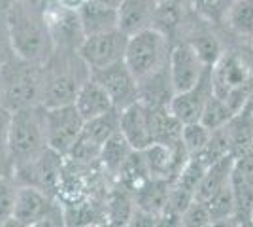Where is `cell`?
Here are the masks:
<instances>
[{"instance_id": "83f0119b", "label": "cell", "mask_w": 253, "mask_h": 227, "mask_svg": "<svg viewBox=\"0 0 253 227\" xmlns=\"http://www.w3.org/2000/svg\"><path fill=\"white\" fill-rule=\"evenodd\" d=\"M181 226L185 227H208L211 224V216L208 206L201 199H193L181 212Z\"/></svg>"}, {"instance_id": "52a82bcc", "label": "cell", "mask_w": 253, "mask_h": 227, "mask_svg": "<svg viewBox=\"0 0 253 227\" xmlns=\"http://www.w3.org/2000/svg\"><path fill=\"white\" fill-rule=\"evenodd\" d=\"M126 40H128V34H125L117 27L104 33L85 34L82 44L76 49V55L80 57V61H84L89 72H95L123 61Z\"/></svg>"}, {"instance_id": "484cf974", "label": "cell", "mask_w": 253, "mask_h": 227, "mask_svg": "<svg viewBox=\"0 0 253 227\" xmlns=\"http://www.w3.org/2000/svg\"><path fill=\"white\" fill-rule=\"evenodd\" d=\"M187 42L195 47V51L199 53V57L204 61L206 66H213L217 63V59L223 55L221 42H219L211 33H206V31L197 33L191 40H187Z\"/></svg>"}, {"instance_id": "5bb4252c", "label": "cell", "mask_w": 253, "mask_h": 227, "mask_svg": "<svg viewBox=\"0 0 253 227\" xmlns=\"http://www.w3.org/2000/svg\"><path fill=\"white\" fill-rule=\"evenodd\" d=\"M211 95H213V82H211V68H208L193 87L174 93L169 108L178 121L193 123V121L201 119L202 110H204Z\"/></svg>"}, {"instance_id": "8992f818", "label": "cell", "mask_w": 253, "mask_h": 227, "mask_svg": "<svg viewBox=\"0 0 253 227\" xmlns=\"http://www.w3.org/2000/svg\"><path fill=\"white\" fill-rule=\"evenodd\" d=\"M10 224L15 226H63L64 212L53 195L32 185H19Z\"/></svg>"}, {"instance_id": "cb8c5ba5", "label": "cell", "mask_w": 253, "mask_h": 227, "mask_svg": "<svg viewBox=\"0 0 253 227\" xmlns=\"http://www.w3.org/2000/svg\"><path fill=\"white\" fill-rule=\"evenodd\" d=\"M236 112L232 108L231 104L225 100V98L217 97L215 93L210 97V100L206 102V106L202 110V116H201V121L202 125H206L210 131H215V129H221L225 127L231 118L234 116Z\"/></svg>"}, {"instance_id": "f546056e", "label": "cell", "mask_w": 253, "mask_h": 227, "mask_svg": "<svg viewBox=\"0 0 253 227\" xmlns=\"http://www.w3.org/2000/svg\"><path fill=\"white\" fill-rule=\"evenodd\" d=\"M11 112L0 104V153L8 157V131H10ZM10 161V159H8Z\"/></svg>"}, {"instance_id": "4fadbf2b", "label": "cell", "mask_w": 253, "mask_h": 227, "mask_svg": "<svg viewBox=\"0 0 253 227\" xmlns=\"http://www.w3.org/2000/svg\"><path fill=\"white\" fill-rule=\"evenodd\" d=\"M85 80H80L72 70H61V68L55 70V68H49L47 65H43L40 104L43 108H55V106L72 104L76 95H78V89H80V86L84 84Z\"/></svg>"}, {"instance_id": "d4e9b609", "label": "cell", "mask_w": 253, "mask_h": 227, "mask_svg": "<svg viewBox=\"0 0 253 227\" xmlns=\"http://www.w3.org/2000/svg\"><path fill=\"white\" fill-rule=\"evenodd\" d=\"M211 136V131L202 125L201 121H193V123H183L181 127V146L187 151V155H199L208 146Z\"/></svg>"}, {"instance_id": "e0dca14e", "label": "cell", "mask_w": 253, "mask_h": 227, "mask_svg": "<svg viewBox=\"0 0 253 227\" xmlns=\"http://www.w3.org/2000/svg\"><path fill=\"white\" fill-rule=\"evenodd\" d=\"M74 106L78 108L84 121L102 116L106 112L114 110L112 98L108 97L104 87L96 82L93 76H89L78 89V95L74 98Z\"/></svg>"}, {"instance_id": "5b68a950", "label": "cell", "mask_w": 253, "mask_h": 227, "mask_svg": "<svg viewBox=\"0 0 253 227\" xmlns=\"http://www.w3.org/2000/svg\"><path fill=\"white\" fill-rule=\"evenodd\" d=\"M169 36L157 27H149L128 36L125 49V65L130 68L138 84L169 66Z\"/></svg>"}, {"instance_id": "277c9868", "label": "cell", "mask_w": 253, "mask_h": 227, "mask_svg": "<svg viewBox=\"0 0 253 227\" xmlns=\"http://www.w3.org/2000/svg\"><path fill=\"white\" fill-rule=\"evenodd\" d=\"M211 82L213 93L238 112L253 97V63L238 51H223L211 66Z\"/></svg>"}, {"instance_id": "603a6c76", "label": "cell", "mask_w": 253, "mask_h": 227, "mask_svg": "<svg viewBox=\"0 0 253 227\" xmlns=\"http://www.w3.org/2000/svg\"><path fill=\"white\" fill-rule=\"evenodd\" d=\"M227 21L238 36L253 38V0H232L227 10Z\"/></svg>"}, {"instance_id": "9a60e30c", "label": "cell", "mask_w": 253, "mask_h": 227, "mask_svg": "<svg viewBox=\"0 0 253 227\" xmlns=\"http://www.w3.org/2000/svg\"><path fill=\"white\" fill-rule=\"evenodd\" d=\"M119 131L134 150H146L153 144L149 106L138 98L130 106L119 112Z\"/></svg>"}, {"instance_id": "ffe728a7", "label": "cell", "mask_w": 253, "mask_h": 227, "mask_svg": "<svg viewBox=\"0 0 253 227\" xmlns=\"http://www.w3.org/2000/svg\"><path fill=\"white\" fill-rule=\"evenodd\" d=\"M134 151V148L128 144L125 136L121 135V131H116L108 140L104 142L100 155H98V161L102 163L106 171L110 174L116 176L117 171L123 167V163L130 157V153Z\"/></svg>"}, {"instance_id": "f1b7e54d", "label": "cell", "mask_w": 253, "mask_h": 227, "mask_svg": "<svg viewBox=\"0 0 253 227\" xmlns=\"http://www.w3.org/2000/svg\"><path fill=\"white\" fill-rule=\"evenodd\" d=\"M191 2H193V8L201 15L208 19H215L221 13H227L232 0H191Z\"/></svg>"}, {"instance_id": "30bf717a", "label": "cell", "mask_w": 253, "mask_h": 227, "mask_svg": "<svg viewBox=\"0 0 253 227\" xmlns=\"http://www.w3.org/2000/svg\"><path fill=\"white\" fill-rule=\"evenodd\" d=\"M63 159L64 155L47 148L38 157L23 163L19 167H13L15 180L21 185H32V187H38L45 193L53 195L61 185Z\"/></svg>"}, {"instance_id": "2e32d148", "label": "cell", "mask_w": 253, "mask_h": 227, "mask_svg": "<svg viewBox=\"0 0 253 227\" xmlns=\"http://www.w3.org/2000/svg\"><path fill=\"white\" fill-rule=\"evenodd\" d=\"M155 0H121L117 8V29L128 36L149 29L155 23Z\"/></svg>"}, {"instance_id": "7c38bea8", "label": "cell", "mask_w": 253, "mask_h": 227, "mask_svg": "<svg viewBox=\"0 0 253 227\" xmlns=\"http://www.w3.org/2000/svg\"><path fill=\"white\" fill-rule=\"evenodd\" d=\"M208 68L211 66L204 65V61L199 57V53L189 42H178L174 47H170L169 74L174 93L193 87Z\"/></svg>"}, {"instance_id": "4316f807", "label": "cell", "mask_w": 253, "mask_h": 227, "mask_svg": "<svg viewBox=\"0 0 253 227\" xmlns=\"http://www.w3.org/2000/svg\"><path fill=\"white\" fill-rule=\"evenodd\" d=\"M19 185L21 184L15 178H8L0 174V226H6L11 222Z\"/></svg>"}, {"instance_id": "7402d4cb", "label": "cell", "mask_w": 253, "mask_h": 227, "mask_svg": "<svg viewBox=\"0 0 253 227\" xmlns=\"http://www.w3.org/2000/svg\"><path fill=\"white\" fill-rule=\"evenodd\" d=\"M211 216V224H229L234 222V195L231 189V182L217 189L210 199L204 201Z\"/></svg>"}, {"instance_id": "6da1fadb", "label": "cell", "mask_w": 253, "mask_h": 227, "mask_svg": "<svg viewBox=\"0 0 253 227\" xmlns=\"http://www.w3.org/2000/svg\"><path fill=\"white\" fill-rule=\"evenodd\" d=\"M4 17L13 55L34 65H45L55 47L45 13L32 0H11Z\"/></svg>"}, {"instance_id": "4dcf8cb0", "label": "cell", "mask_w": 253, "mask_h": 227, "mask_svg": "<svg viewBox=\"0 0 253 227\" xmlns=\"http://www.w3.org/2000/svg\"><path fill=\"white\" fill-rule=\"evenodd\" d=\"M13 59V49H11L10 38H8V31L0 33V68L6 66Z\"/></svg>"}, {"instance_id": "ac0fdd59", "label": "cell", "mask_w": 253, "mask_h": 227, "mask_svg": "<svg viewBox=\"0 0 253 227\" xmlns=\"http://www.w3.org/2000/svg\"><path fill=\"white\" fill-rule=\"evenodd\" d=\"M78 17L82 23V29L85 34H95V33H104L110 29L117 27V10L104 6L95 0H84L78 6Z\"/></svg>"}, {"instance_id": "ba28073f", "label": "cell", "mask_w": 253, "mask_h": 227, "mask_svg": "<svg viewBox=\"0 0 253 227\" xmlns=\"http://www.w3.org/2000/svg\"><path fill=\"white\" fill-rule=\"evenodd\" d=\"M119 131V110H110L102 116L84 121L82 133L66 157L76 163H91L98 159L104 142Z\"/></svg>"}, {"instance_id": "1f68e13d", "label": "cell", "mask_w": 253, "mask_h": 227, "mask_svg": "<svg viewBox=\"0 0 253 227\" xmlns=\"http://www.w3.org/2000/svg\"><path fill=\"white\" fill-rule=\"evenodd\" d=\"M95 2H100V4H104V6H110V8H119V4H121V0H95Z\"/></svg>"}, {"instance_id": "9c48e42d", "label": "cell", "mask_w": 253, "mask_h": 227, "mask_svg": "<svg viewBox=\"0 0 253 227\" xmlns=\"http://www.w3.org/2000/svg\"><path fill=\"white\" fill-rule=\"evenodd\" d=\"M84 127V118L72 104L45 108V135L47 148L61 155H68Z\"/></svg>"}, {"instance_id": "d6a6232c", "label": "cell", "mask_w": 253, "mask_h": 227, "mask_svg": "<svg viewBox=\"0 0 253 227\" xmlns=\"http://www.w3.org/2000/svg\"><path fill=\"white\" fill-rule=\"evenodd\" d=\"M155 2H157V4H159V2H163V0H155Z\"/></svg>"}, {"instance_id": "7a4b0ae2", "label": "cell", "mask_w": 253, "mask_h": 227, "mask_svg": "<svg viewBox=\"0 0 253 227\" xmlns=\"http://www.w3.org/2000/svg\"><path fill=\"white\" fill-rule=\"evenodd\" d=\"M45 150V108L42 104H34L13 110L8 131V159L11 167L31 161Z\"/></svg>"}, {"instance_id": "d6986e66", "label": "cell", "mask_w": 253, "mask_h": 227, "mask_svg": "<svg viewBox=\"0 0 253 227\" xmlns=\"http://www.w3.org/2000/svg\"><path fill=\"white\" fill-rule=\"evenodd\" d=\"M232 167H234V155H227V157H223V159H217V161L210 163V165L206 167L204 174H202L201 184H199L197 193H195V199L206 201V199H210L217 189H221L223 185L229 184V182H231Z\"/></svg>"}, {"instance_id": "44dd1931", "label": "cell", "mask_w": 253, "mask_h": 227, "mask_svg": "<svg viewBox=\"0 0 253 227\" xmlns=\"http://www.w3.org/2000/svg\"><path fill=\"white\" fill-rule=\"evenodd\" d=\"M134 208H136V203H134L132 193L125 187H119L117 191H114L108 197L106 222L112 226H130Z\"/></svg>"}, {"instance_id": "3957f363", "label": "cell", "mask_w": 253, "mask_h": 227, "mask_svg": "<svg viewBox=\"0 0 253 227\" xmlns=\"http://www.w3.org/2000/svg\"><path fill=\"white\" fill-rule=\"evenodd\" d=\"M43 65H34L13 55L0 68V104L10 112L40 104Z\"/></svg>"}, {"instance_id": "8fae6325", "label": "cell", "mask_w": 253, "mask_h": 227, "mask_svg": "<svg viewBox=\"0 0 253 227\" xmlns=\"http://www.w3.org/2000/svg\"><path fill=\"white\" fill-rule=\"evenodd\" d=\"M91 76L104 87L108 97L112 98L114 108L119 112L140 98L138 80L130 72V68L125 65V61H119V63H114L106 68L95 70V72H91Z\"/></svg>"}]
</instances>
